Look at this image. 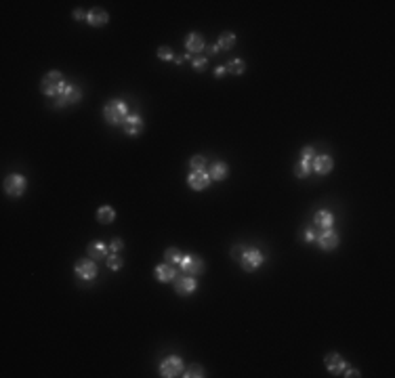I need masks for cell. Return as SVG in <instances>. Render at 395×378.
I'll return each mask as SVG.
<instances>
[{
    "label": "cell",
    "mask_w": 395,
    "mask_h": 378,
    "mask_svg": "<svg viewBox=\"0 0 395 378\" xmlns=\"http://www.w3.org/2000/svg\"><path fill=\"white\" fill-rule=\"evenodd\" d=\"M87 21H89V26H93V28H103L107 21H110V15L105 13L103 9H91L89 13H87Z\"/></svg>",
    "instance_id": "ac0fdd59"
},
{
    "label": "cell",
    "mask_w": 395,
    "mask_h": 378,
    "mask_svg": "<svg viewBox=\"0 0 395 378\" xmlns=\"http://www.w3.org/2000/svg\"><path fill=\"white\" fill-rule=\"evenodd\" d=\"M225 72H227V69H225V65H219L217 69H214V76H217V78H221Z\"/></svg>",
    "instance_id": "74e56055"
},
{
    "label": "cell",
    "mask_w": 395,
    "mask_h": 378,
    "mask_svg": "<svg viewBox=\"0 0 395 378\" xmlns=\"http://www.w3.org/2000/svg\"><path fill=\"white\" fill-rule=\"evenodd\" d=\"M189 166H191V170H204L206 168V158L204 156H194L189 160Z\"/></svg>",
    "instance_id": "4316f807"
},
{
    "label": "cell",
    "mask_w": 395,
    "mask_h": 378,
    "mask_svg": "<svg viewBox=\"0 0 395 378\" xmlns=\"http://www.w3.org/2000/svg\"><path fill=\"white\" fill-rule=\"evenodd\" d=\"M246 248H248V246H244V244H235V246L231 248V258H233V261H240L242 254L246 252Z\"/></svg>",
    "instance_id": "1f68e13d"
},
{
    "label": "cell",
    "mask_w": 395,
    "mask_h": 378,
    "mask_svg": "<svg viewBox=\"0 0 395 378\" xmlns=\"http://www.w3.org/2000/svg\"><path fill=\"white\" fill-rule=\"evenodd\" d=\"M122 128L124 133L130 135V137H137L143 133V118L139 114H133V116H126V120L122 122Z\"/></svg>",
    "instance_id": "4fadbf2b"
},
{
    "label": "cell",
    "mask_w": 395,
    "mask_h": 378,
    "mask_svg": "<svg viewBox=\"0 0 395 378\" xmlns=\"http://www.w3.org/2000/svg\"><path fill=\"white\" fill-rule=\"evenodd\" d=\"M179 267H181V271H183V273H187V275H200L202 271H204V261H202L200 256H196V254H183Z\"/></svg>",
    "instance_id": "ba28073f"
},
{
    "label": "cell",
    "mask_w": 395,
    "mask_h": 378,
    "mask_svg": "<svg viewBox=\"0 0 395 378\" xmlns=\"http://www.w3.org/2000/svg\"><path fill=\"white\" fill-rule=\"evenodd\" d=\"M107 248H110V252H112V254H118V252H120L122 248H124V244H122V240H120V238H114Z\"/></svg>",
    "instance_id": "d6a6232c"
},
{
    "label": "cell",
    "mask_w": 395,
    "mask_h": 378,
    "mask_svg": "<svg viewBox=\"0 0 395 378\" xmlns=\"http://www.w3.org/2000/svg\"><path fill=\"white\" fill-rule=\"evenodd\" d=\"M89 256L93 258V261L107 258L110 256V248H107L103 242H93V244H89Z\"/></svg>",
    "instance_id": "d6986e66"
},
{
    "label": "cell",
    "mask_w": 395,
    "mask_h": 378,
    "mask_svg": "<svg viewBox=\"0 0 395 378\" xmlns=\"http://www.w3.org/2000/svg\"><path fill=\"white\" fill-rule=\"evenodd\" d=\"M114 219H116V210L112 208V206H101L99 210H97V221L99 223H114Z\"/></svg>",
    "instance_id": "44dd1931"
},
{
    "label": "cell",
    "mask_w": 395,
    "mask_h": 378,
    "mask_svg": "<svg viewBox=\"0 0 395 378\" xmlns=\"http://www.w3.org/2000/svg\"><path fill=\"white\" fill-rule=\"evenodd\" d=\"M74 17H76V19H87V13H85L82 9H76V11H74Z\"/></svg>",
    "instance_id": "8d00e7d4"
},
{
    "label": "cell",
    "mask_w": 395,
    "mask_h": 378,
    "mask_svg": "<svg viewBox=\"0 0 395 378\" xmlns=\"http://www.w3.org/2000/svg\"><path fill=\"white\" fill-rule=\"evenodd\" d=\"M198 290V281L194 279V275H183L175 279V292L179 297H189V294H194Z\"/></svg>",
    "instance_id": "9c48e42d"
},
{
    "label": "cell",
    "mask_w": 395,
    "mask_h": 378,
    "mask_svg": "<svg viewBox=\"0 0 395 378\" xmlns=\"http://www.w3.org/2000/svg\"><path fill=\"white\" fill-rule=\"evenodd\" d=\"M189 57H191V55H181V57H175V59H173V61H175V63H183V61H185V59H189Z\"/></svg>",
    "instance_id": "f35d334b"
},
{
    "label": "cell",
    "mask_w": 395,
    "mask_h": 378,
    "mask_svg": "<svg viewBox=\"0 0 395 378\" xmlns=\"http://www.w3.org/2000/svg\"><path fill=\"white\" fill-rule=\"evenodd\" d=\"M238 263H240V267L244 271H255L265 263V254H263L259 248H246V252L242 254V258Z\"/></svg>",
    "instance_id": "277c9868"
},
{
    "label": "cell",
    "mask_w": 395,
    "mask_h": 378,
    "mask_svg": "<svg viewBox=\"0 0 395 378\" xmlns=\"http://www.w3.org/2000/svg\"><path fill=\"white\" fill-rule=\"evenodd\" d=\"M185 49H187V53H194V55H200L202 51H204L206 44H204V38H202V34H198V32L187 34V38H185Z\"/></svg>",
    "instance_id": "5bb4252c"
},
{
    "label": "cell",
    "mask_w": 395,
    "mask_h": 378,
    "mask_svg": "<svg viewBox=\"0 0 395 378\" xmlns=\"http://www.w3.org/2000/svg\"><path fill=\"white\" fill-rule=\"evenodd\" d=\"M225 69L229 74H235V76H240V74H244V69H246V63L242 61V59H233V61H229L225 65Z\"/></svg>",
    "instance_id": "cb8c5ba5"
},
{
    "label": "cell",
    "mask_w": 395,
    "mask_h": 378,
    "mask_svg": "<svg viewBox=\"0 0 395 378\" xmlns=\"http://www.w3.org/2000/svg\"><path fill=\"white\" fill-rule=\"evenodd\" d=\"M158 57L162 59V61H171V59H175V53L171 46H160L158 49Z\"/></svg>",
    "instance_id": "f1b7e54d"
},
{
    "label": "cell",
    "mask_w": 395,
    "mask_h": 378,
    "mask_svg": "<svg viewBox=\"0 0 395 378\" xmlns=\"http://www.w3.org/2000/svg\"><path fill=\"white\" fill-rule=\"evenodd\" d=\"M191 65H194V69H198V72H202V69H206V65H208V59L206 57H194L191 59Z\"/></svg>",
    "instance_id": "f546056e"
},
{
    "label": "cell",
    "mask_w": 395,
    "mask_h": 378,
    "mask_svg": "<svg viewBox=\"0 0 395 378\" xmlns=\"http://www.w3.org/2000/svg\"><path fill=\"white\" fill-rule=\"evenodd\" d=\"M313 158H315V149L311 147V145H307V147H303V151H301V160L303 162H313Z\"/></svg>",
    "instance_id": "4dcf8cb0"
},
{
    "label": "cell",
    "mask_w": 395,
    "mask_h": 378,
    "mask_svg": "<svg viewBox=\"0 0 395 378\" xmlns=\"http://www.w3.org/2000/svg\"><path fill=\"white\" fill-rule=\"evenodd\" d=\"M334 166V160L328 153H322V156H315L313 162H311V170L318 172V174H328Z\"/></svg>",
    "instance_id": "7c38bea8"
},
{
    "label": "cell",
    "mask_w": 395,
    "mask_h": 378,
    "mask_svg": "<svg viewBox=\"0 0 395 378\" xmlns=\"http://www.w3.org/2000/svg\"><path fill=\"white\" fill-rule=\"evenodd\" d=\"M332 225H334V215H332V212L318 210L313 215V229L324 231V229H332Z\"/></svg>",
    "instance_id": "9a60e30c"
},
{
    "label": "cell",
    "mask_w": 395,
    "mask_h": 378,
    "mask_svg": "<svg viewBox=\"0 0 395 378\" xmlns=\"http://www.w3.org/2000/svg\"><path fill=\"white\" fill-rule=\"evenodd\" d=\"M343 376H347V378H357V376H362L360 374V370H355V368H349V365H347V368H345V372H343Z\"/></svg>",
    "instance_id": "e575fe53"
},
{
    "label": "cell",
    "mask_w": 395,
    "mask_h": 378,
    "mask_svg": "<svg viewBox=\"0 0 395 378\" xmlns=\"http://www.w3.org/2000/svg\"><path fill=\"white\" fill-rule=\"evenodd\" d=\"M5 194L7 196H11V198H19L23 192L28 189V181H26V176L23 174H17V172H13V174H9L7 179H5Z\"/></svg>",
    "instance_id": "3957f363"
},
{
    "label": "cell",
    "mask_w": 395,
    "mask_h": 378,
    "mask_svg": "<svg viewBox=\"0 0 395 378\" xmlns=\"http://www.w3.org/2000/svg\"><path fill=\"white\" fill-rule=\"evenodd\" d=\"M185 370L183 359L179 355H169L162 363H160V376L164 378H175V376H181Z\"/></svg>",
    "instance_id": "5b68a950"
},
{
    "label": "cell",
    "mask_w": 395,
    "mask_h": 378,
    "mask_svg": "<svg viewBox=\"0 0 395 378\" xmlns=\"http://www.w3.org/2000/svg\"><path fill=\"white\" fill-rule=\"evenodd\" d=\"M122 258L120 256H118V254H110V256H107V267H110L112 271H118V269H122Z\"/></svg>",
    "instance_id": "83f0119b"
},
{
    "label": "cell",
    "mask_w": 395,
    "mask_h": 378,
    "mask_svg": "<svg viewBox=\"0 0 395 378\" xmlns=\"http://www.w3.org/2000/svg\"><path fill=\"white\" fill-rule=\"evenodd\" d=\"M315 242L322 250H332V248L339 246V233L334 229H324L315 235Z\"/></svg>",
    "instance_id": "8fae6325"
},
{
    "label": "cell",
    "mask_w": 395,
    "mask_h": 378,
    "mask_svg": "<svg viewBox=\"0 0 395 378\" xmlns=\"http://www.w3.org/2000/svg\"><path fill=\"white\" fill-rule=\"evenodd\" d=\"M210 174L206 170H191L189 176H187V185L194 189V192H202V189H206L208 183H210Z\"/></svg>",
    "instance_id": "30bf717a"
},
{
    "label": "cell",
    "mask_w": 395,
    "mask_h": 378,
    "mask_svg": "<svg viewBox=\"0 0 395 378\" xmlns=\"http://www.w3.org/2000/svg\"><path fill=\"white\" fill-rule=\"evenodd\" d=\"M65 84H67V82H65L63 74L57 72V69H53V72H46V76L40 80V92L46 94V97H57Z\"/></svg>",
    "instance_id": "7a4b0ae2"
},
{
    "label": "cell",
    "mask_w": 395,
    "mask_h": 378,
    "mask_svg": "<svg viewBox=\"0 0 395 378\" xmlns=\"http://www.w3.org/2000/svg\"><path fill=\"white\" fill-rule=\"evenodd\" d=\"M74 271H76V275H78L80 279H85V281L95 279V277H97V273H99L97 263H95L93 258H80V261H76Z\"/></svg>",
    "instance_id": "52a82bcc"
},
{
    "label": "cell",
    "mask_w": 395,
    "mask_h": 378,
    "mask_svg": "<svg viewBox=\"0 0 395 378\" xmlns=\"http://www.w3.org/2000/svg\"><path fill=\"white\" fill-rule=\"evenodd\" d=\"M303 240H305V242H313V240H315V229H313V227L305 229V233H303Z\"/></svg>",
    "instance_id": "836d02e7"
},
{
    "label": "cell",
    "mask_w": 395,
    "mask_h": 378,
    "mask_svg": "<svg viewBox=\"0 0 395 378\" xmlns=\"http://www.w3.org/2000/svg\"><path fill=\"white\" fill-rule=\"evenodd\" d=\"M210 179L212 181H225L227 179V174H229V166H227L225 162H212V166H210Z\"/></svg>",
    "instance_id": "ffe728a7"
},
{
    "label": "cell",
    "mask_w": 395,
    "mask_h": 378,
    "mask_svg": "<svg viewBox=\"0 0 395 378\" xmlns=\"http://www.w3.org/2000/svg\"><path fill=\"white\" fill-rule=\"evenodd\" d=\"M126 116H128V105H126V101H122V99H112V101H107L105 103V108H103V118H105V122L107 124H122L124 120H126Z\"/></svg>",
    "instance_id": "6da1fadb"
},
{
    "label": "cell",
    "mask_w": 395,
    "mask_h": 378,
    "mask_svg": "<svg viewBox=\"0 0 395 378\" xmlns=\"http://www.w3.org/2000/svg\"><path fill=\"white\" fill-rule=\"evenodd\" d=\"M183 254L177 250V248H166L164 250V263H171V265H179L181 263Z\"/></svg>",
    "instance_id": "603a6c76"
},
{
    "label": "cell",
    "mask_w": 395,
    "mask_h": 378,
    "mask_svg": "<svg viewBox=\"0 0 395 378\" xmlns=\"http://www.w3.org/2000/svg\"><path fill=\"white\" fill-rule=\"evenodd\" d=\"M309 172H311V164L309 162H298L296 166H294V176H298V179H305V176H309Z\"/></svg>",
    "instance_id": "484cf974"
},
{
    "label": "cell",
    "mask_w": 395,
    "mask_h": 378,
    "mask_svg": "<svg viewBox=\"0 0 395 378\" xmlns=\"http://www.w3.org/2000/svg\"><path fill=\"white\" fill-rule=\"evenodd\" d=\"M219 49H223V51H231V46L235 44V34L233 32H223L221 36H219Z\"/></svg>",
    "instance_id": "7402d4cb"
},
{
    "label": "cell",
    "mask_w": 395,
    "mask_h": 378,
    "mask_svg": "<svg viewBox=\"0 0 395 378\" xmlns=\"http://www.w3.org/2000/svg\"><path fill=\"white\" fill-rule=\"evenodd\" d=\"M324 363H326L328 372H332V374H343L345 368H347V361L339 355V353H328V355L324 357Z\"/></svg>",
    "instance_id": "e0dca14e"
},
{
    "label": "cell",
    "mask_w": 395,
    "mask_h": 378,
    "mask_svg": "<svg viewBox=\"0 0 395 378\" xmlns=\"http://www.w3.org/2000/svg\"><path fill=\"white\" fill-rule=\"evenodd\" d=\"M183 376L185 378H202V376H204V368L198 365V363H191V365H187V368L183 370Z\"/></svg>",
    "instance_id": "d4e9b609"
},
{
    "label": "cell",
    "mask_w": 395,
    "mask_h": 378,
    "mask_svg": "<svg viewBox=\"0 0 395 378\" xmlns=\"http://www.w3.org/2000/svg\"><path fill=\"white\" fill-rule=\"evenodd\" d=\"M153 275H155V279L158 281H175L177 279V269H175V265H171V263H162V265H158L155 267V271H153Z\"/></svg>",
    "instance_id": "2e32d148"
},
{
    "label": "cell",
    "mask_w": 395,
    "mask_h": 378,
    "mask_svg": "<svg viewBox=\"0 0 395 378\" xmlns=\"http://www.w3.org/2000/svg\"><path fill=\"white\" fill-rule=\"evenodd\" d=\"M82 97V90H80V86H76V84H67L61 88V92L55 97V105L57 108H65V105H71V103H76L78 99Z\"/></svg>",
    "instance_id": "8992f818"
},
{
    "label": "cell",
    "mask_w": 395,
    "mask_h": 378,
    "mask_svg": "<svg viewBox=\"0 0 395 378\" xmlns=\"http://www.w3.org/2000/svg\"><path fill=\"white\" fill-rule=\"evenodd\" d=\"M206 51H208V55H217V53H219L221 49H219V44H210Z\"/></svg>",
    "instance_id": "d590c367"
}]
</instances>
